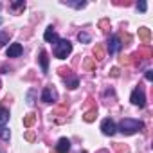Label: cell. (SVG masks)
<instances>
[{"instance_id":"27","label":"cell","mask_w":153,"mask_h":153,"mask_svg":"<svg viewBox=\"0 0 153 153\" xmlns=\"http://www.w3.org/2000/svg\"><path fill=\"white\" fill-rule=\"evenodd\" d=\"M121 63H123V65H130V63H131L130 56H123V58H121Z\"/></svg>"},{"instance_id":"17","label":"cell","mask_w":153,"mask_h":153,"mask_svg":"<svg viewBox=\"0 0 153 153\" xmlns=\"http://www.w3.org/2000/svg\"><path fill=\"white\" fill-rule=\"evenodd\" d=\"M85 68L88 72H94L96 70V59L94 58H85Z\"/></svg>"},{"instance_id":"26","label":"cell","mask_w":153,"mask_h":153,"mask_svg":"<svg viewBox=\"0 0 153 153\" xmlns=\"http://www.w3.org/2000/svg\"><path fill=\"white\" fill-rule=\"evenodd\" d=\"M137 9H139V11H142V13H144V11H146V9H148V4H146V2H144V0H142V2H139V4H137Z\"/></svg>"},{"instance_id":"4","label":"cell","mask_w":153,"mask_h":153,"mask_svg":"<svg viewBox=\"0 0 153 153\" xmlns=\"http://www.w3.org/2000/svg\"><path fill=\"white\" fill-rule=\"evenodd\" d=\"M42 101H43V103H54V101H58V92H56V88H54L52 85H47V87L43 88V92H42Z\"/></svg>"},{"instance_id":"30","label":"cell","mask_w":153,"mask_h":153,"mask_svg":"<svg viewBox=\"0 0 153 153\" xmlns=\"http://www.w3.org/2000/svg\"><path fill=\"white\" fill-rule=\"evenodd\" d=\"M2 22H4V20H2V18H0V25H2Z\"/></svg>"},{"instance_id":"15","label":"cell","mask_w":153,"mask_h":153,"mask_svg":"<svg viewBox=\"0 0 153 153\" xmlns=\"http://www.w3.org/2000/svg\"><path fill=\"white\" fill-rule=\"evenodd\" d=\"M34 123H36V114H27V115L24 117V126H25V128H31Z\"/></svg>"},{"instance_id":"6","label":"cell","mask_w":153,"mask_h":153,"mask_svg":"<svg viewBox=\"0 0 153 153\" xmlns=\"http://www.w3.org/2000/svg\"><path fill=\"white\" fill-rule=\"evenodd\" d=\"M101 131H103L105 135H110V137H112V135L117 131V126H115V123L108 117V119H105V121L101 123Z\"/></svg>"},{"instance_id":"19","label":"cell","mask_w":153,"mask_h":153,"mask_svg":"<svg viewBox=\"0 0 153 153\" xmlns=\"http://www.w3.org/2000/svg\"><path fill=\"white\" fill-rule=\"evenodd\" d=\"M9 137H11L9 130L6 126H2V128H0V139H2V140H9Z\"/></svg>"},{"instance_id":"7","label":"cell","mask_w":153,"mask_h":153,"mask_svg":"<svg viewBox=\"0 0 153 153\" xmlns=\"http://www.w3.org/2000/svg\"><path fill=\"white\" fill-rule=\"evenodd\" d=\"M43 38H45V42H49V43H58V42H59V36L56 34V31H54V27H52V25H49V27L45 29Z\"/></svg>"},{"instance_id":"2","label":"cell","mask_w":153,"mask_h":153,"mask_svg":"<svg viewBox=\"0 0 153 153\" xmlns=\"http://www.w3.org/2000/svg\"><path fill=\"white\" fill-rule=\"evenodd\" d=\"M72 52V43L68 40H59L56 45H54V56L58 59H65L68 54Z\"/></svg>"},{"instance_id":"21","label":"cell","mask_w":153,"mask_h":153,"mask_svg":"<svg viewBox=\"0 0 153 153\" xmlns=\"http://www.w3.org/2000/svg\"><path fill=\"white\" fill-rule=\"evenodd\" d=\"M9 7H11L13 11H16V9H25V2H24V0H20V2H13Z\"/></svg>"},{"instance_id":"18","label":"cell","mask_w":153,"mask_h":153,"mask_svg":"<svg viewBox=\"0 0 153 153\" xmlns=\"http://www.w3.org/2000/svg\"><path fill=\"white\" fill-rule=\"evenodd\" d=\"M99 29H101L103 33H108V31H110V22H108L106 18H103V20L99 22Z\"/></svg>"},{"instance_id":"11","label":"cell","mask_w":153,"mask_h":153,"mask_svg":"<svg viewBox=\"0 0 153 153\" xmlns=\"http://www.w3.org/2000/svg\"><path fill=\"white\" fill-rule=\"evenodd\" d=\"M139 38L142 40V43H149V40H151V31L148 29V27H140L139 29Z\"/></svg>"},{"instance_id":"14","label":"cell","mask_w":153,"mask_h":153,"mask_svg":"<svg viewBox=\"0 0 153 153\" xmlns=\"http://www.w3.org/2000/svg\"><path fill=\"white\" fill-rule=\"evenodd\" d=\"M96 115H97V110H96V108H92V110L85 112L83 121H85V123H92V121H96Z\"/></svg>"},{"instance_id":"29","label":"cell","mask_w":153,"mask_h":153,"mask_svg":"<svg viewBox=\"0 0 153 153\" xmlns=\"http://www.w3.org/2000/svg\"><path fill=\"white\" fill-rule=\"evenodd\" d=\"M146 79H148V81L153 79V70H146Z\"/></svg>"},{"instance_id":"9","label":"cell","mask_w":153,"mask_h":153,"mask_svg":"<svg viewBox=\"0 0 153 153\" xmlns=\"http://www.w3.org/2000/svg\"><path fill=\"white\" fill-rule=\"evenodd\" d=\"M56 151H58V153H68V151H70V140H68L67 137L59 139L58 144H56Z\"/></svg>"},{"instance_id":"5","label":"cell","mask_w":153,"mask_h":153,"mask_svg":"<svg viewBox=\"0 0 153 153\" xmlns=\"http://www.w3.org/2000/svg\"><path fill=\"white\" fill-rule=\"evenodd\" d=\"M106 43H108V45H106V49H108V52H110V54H115V52L123 47V43H121V36H117V34L110 36Z\"/></svg>"},{"instance_id":"8","label":"cell","mask_w":153,"mask_h":153,"mask_svg":"<svg viewBox=\"0 0 153 153\" xmlns=\"http://www.w3.org/2000/svg\"><path fill=\"white\" fill-rule=\"evenodd\" d=\"M22 45L20 43H11L9 47H7V51H6V54H7V58H18L20 54H22Z\"/></svg>"},{"instance_id":"10","label":"cell","mask_w":153,"mask_h":153,"mask_svg":"<svg viewBox=\"0 0 153 153\" xmlns=\"http://www.w3.org/2000/svg\"><path fill=\"white\" fill-rule=\"evenodd\" d=\"M65 85L70 88V90H74V88H78L79 87V79H78V76H72L70 72L65 76Z\"/></svg>"},{"instance_id":"16","label":"cell","mask_w":153,"mask_h":153,"mask_svg":"<svg viewBox=\"0 0 153 153\" xmlns=\"http://www.w3.org/2000/svg\"><path fill=\"white\" fill-rule=\"evenodd\" d=\"M94 54H96V59H103V58H105V47H103L101 43H96Z\"/></svg>"},{"instance_id":"20","label":"cell","mask_w":153,"mask_h":153,"mask_svg":"<svg viewBox=\"0 0 153 153\" xmlns=\"http://www.w3.org/2000/svg\"><path fill=\"white\" fill-rule=\"evenodd\" d=\"M63 4H67V6H72V7H76V9H83L85 6H87V2H63Z\"/></svg>"},{"instance_id":"12","label":"cell","mask_w":153,"mask_h":153,"mask_svg":"<svg viewBox=\"0 0 153 153\" xmlns=\"http://www.w3.org/2000/svg\"><path fill=\"white\" fill-rule=\"evenodd\" d=\"M40 65H42V70L47 72L49 70V56L45 51H40Z\"/></svg>"},{"instance_id":"22","label":"cell","mask_w":153,"mask_h":153,"mask_svg":"<svg viewBox=\"0 0 153 153\" xmlns=\"http://www.w3.org/2000/svg\"><path fill=\"white\" fill-rule=\"evenodd\" d=\"M78 40H79L81 43H88V42H90V34H88V33H79V34H78Z\"/></svg>"},{"instance_id":"28","label":"cell","mask_w":153,"mask_h":153,"mask_svg":"<svg viewBox=\"0 0 153 153\" xmlns=\"http://www.w3.org/2000/svg\"><path fill=\"white\" fill-rule=\"evenodd\" d=\"M110 76H112V78H117V76H119V68H117V67H114V68L110 70Z\"/></svg>"},{"instance_id":"3","label":"cell","mask_w":153,"mask_h":153,"mask_svg":"<svg viewBox=\"0 0 153 153\" xmlns=\"http://www.w3.org/2000/svg\"><path fill=\"white\" fill-rule=\"evenodd\" d=\"M130 101H131L135 106L142 108V106L146 105V94H144V88H142V87H137V88L131 92V96H130Z\"/></svg>"},{"instance_id":"23","label":"cell","mask_w":153,"mask_h":153,"mask_svg":"<svg viewBox=\"0 0 153 153\" xmlns=\"http://www.w3.org/2000/svg\"><path fill=\"white\" fill-rule=\"evenodd\" d=\"M9 33H0V45H6V43H9Z\"/></svg>"},{"instance_id":"25","label":"cell","mask_w":153,"mask_h":153,"mask_svg":"<svg viewBox=\"0 0 153 153\" xmlns=\"http://www.w3.org/2000/svg\"><path fill=\"white\" fill-rule=\"evenodd\" d=\"M115 149H117V153H128V148L123 144H115Z\"/></svg>"},{"instance_id":"13","label":"cell","mask_w":153,"mask_h":153,"mask_svg":"<svg viewBox=\"0 0 153 153\" xmlns=\"http://www.w3.org/2000/svg\"><path fill=\"white\" fill-rule=\"evenodd\" d=\"M7 121H9V110L4 108V106H0V128L6 126Z\"/></svg>"},{"instance_id":"1","label":"cell","mask_w":153,"mask_h":153,"mask_svg":"<svg viewBox=\"0 0 153 153\" xmlns=\"http://www.w3.org/2000/svg\"><path fill=\"white\" fill-rule=\"evenodd\" d=\"M142 128H144V123H142V121H137V119H131V117L123 119V121L119 123V126H117V130H119L121 133H124V135H133L135 131H139V130H142Z\"/></svg>"},{"instance_id":"24","label":"cell","mask_w":153,"mask_h":153,"mask_svg":"<svg viewBox=\"0 0 153 153\" xmlns=\"http://www.w3.org/2000/svg\"><path fill=\"white\" fill-rule=\"evenodd\" d=\"M24 137H25V140H29V142H33L36 135H34V131H25V135H24Z\"/></svg>"}]
</instances>
